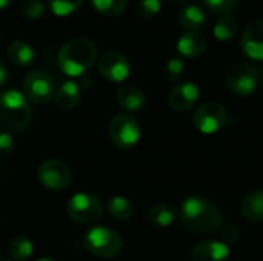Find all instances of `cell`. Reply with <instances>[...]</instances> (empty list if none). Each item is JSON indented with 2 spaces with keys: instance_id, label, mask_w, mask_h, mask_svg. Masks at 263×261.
<instances>
[{
  "instance_id": "2e32d148",
  "label": "cell",
  "mask_w": 263,
  "mask_h": 261,
  "mask_svg": "<svg viewBox=\"0 0 263 261\" xmlns=\"http://www.w3.org/2000/svg\"><path fill=\"white\" fill-rule=\"evenodd\" d=\"M116 100L120 108H123L125 111H129V112L140 111L146 103L145 94L139 88L131 86V85L120 86L116 92Z\"/></svg>"
},
{
  "instance_id": "d4e9b609",
  "label": "cell",
  "mask_w": 263,
  "mask_h": 261,
  "mask_svg": "<svg viewBox=\"0 0 263 261\" xmlns=\"http://www.w3.org/2000/svg\"><path fill=\"white\" fill-rule=\"evenodd\" d=\"M92 8L106 17H116L120 15L128 5V0H91Z\"/></svg>"
},
{
  "instance_id": "484cf974",
  "label": "cell",
  "mask_w": 263,
  "mask_h": 261,
  "mask_svg": "<svg viewBox=\"0 0 263 261\" xmlns=\"http://www.w3.org/2000/svg\"><path fill=\"white\" fill-rule=\"evenodd\" d=\"M83 0H49L51 11L59 17H66L80 9Z\"/></svg>"
},
{
  "instance_id": "8992f818",
  "label": "cell",
  "mask_w": 263,
  "mask_h": 261,
  "mask_svg": "<svg viewBox=\"0 0 263 261\" xmlns=\"http://www.w3.org/2000/svg\"><path fill=\"white\" fill-rule=\"evenodd\" d=\"M108 135L114 146L119 149L134 148L142 135L139 122L129 114H117L111 118L108 126Z\"/></svg>"
},
{
  "instance_id": "1f68e13d",
  "label": "cell",
  "mask_w": 263,
  "mask_h": 261,
  "mask_svg": "<svg viewBox=\"0 0 263 261\" xmlns=\"http://www.w3.org/2000/svg\"><path fill=\"white\" fill-rule=\"evenodd\" d=\"M14 138L8 132H0V157H6L14 151Z\"/></svg>"
},
{
  "instance_id": "e575fe53",
  "label": "cell",
  "mask_w": 263,
  "mask_h": 261,
  "mask_svg": "<svg viewBox=\"0 0 263 261\" xmlns=\"http://www.w3.org/2000/svg\"><path fill=\"white\" fill-rule=\"evenodd\" d=\"M259 82L263 83V66L260 68V71H259Z\"/></svg>"
},
{
  "instance_id": "7402d4cb",
  "label": "cell",
  "mask_w": 263,
  "mask_h": 261,
  "mask_svg": "<svg viewBox=\"0 0 263 261\" xmlns=\"http://www.w3.org/2000/svg\"><path fill=\"white\" fill-rule=\"evenodd\" d=\"M34 252L32 242L25 235H17L11 240L8 246V254L12 261H26L31 258Z\"/></svg>"
},
{
  "instance_id": "9c48e42d",
  "label": "cell",
  "mask_w": 263,
  "mask_h": 261,
  "mask_svg": "<svg viewBox=\"0 0 263 261\" xmlns=\"http://www.w3.org/2000/svg\"><path fill=\"white\" fill-rule=\"evenodd\" d=\"M39 182L51 191H63L71 185V171L69 168L55 158H49L40 163L37 169Z\"/></svg>"
},
{
  "instance_id": "6da1fadb",
  "label": "cell",
  "mask_w": 263,
  "mask_h": 261,
  "mask_svg": "<svg viewBox=\"0 0 263 261\" xmlns=\"http://www.w3.org/2000/svg\"><path fill=\"white\" fill-rule=\"evenodd\" d=\"M179 218L183 228L197 234H213L225 223L219 206L200 195H193L182 202Z\"/></svg>"
},
{
  "instance_id": "4fadbf2b",
  "label": "cell",
  "mask_w": 263,
  "mask_h": 261,
  "mask_svg": "<svg viewBox=\"0 0 263 261\" xmlns=\"http://www.w3.org/2000/svg\"><path fill=\"white\" fill-rule=\"evenodd\" d=\"M197 98H199V88L194 83L186 82V83H179L170 91L168 103L174 111L185 112L196 105Z\"/></svg>"
},
{
  "instance_id": "cb8c5ba5",
  "label": "cell",
  "mask_w": 263,
  "mask_h": 261,
  "mask_svg": "<svg viewBox=\"0 0 263 261\" xmlns=\"http://www.w3.org/2000/svg\"><path fill=\"white\" fill-rule=\"evenodd\" d=\"M106 209L117 220H128L134 214L133 203L126 197H122V195L109 197L108 202H106Z\"/></svg>"
},
{
  "instance_id": "ba28073f",
  "label": "cell",
  "mask_w": 263,
  "mask_h": 261,
  "mask_svg": "<svg viewBox=\"0 0 263 261\" xmlns=\"http://www.w3.org/2000/svg\"><path fill=\"white\" fill-rule=\"evenodd\" d=\"M227 88L236 94V95H251L256 89L259 82V71L256 66L250 65V63H239L234 68H231V71L227 75Z\"/></svg>"
},
{
  "instance_id": "d6a6232c",
  "label": "cell",
  "mask_w": 263,
  "mask_h": 261,
  "mask_svg": "<svg viewBox=\"0 0 263 261\" xmlns=\"http://www.w3.org/2000/svg\"><path fill=\"white\" fill-rule=\"evenodd\" d=\"M8 80V69L5 66V63L0 60V86H3Z\"/></svg>"
},
{
  "instance_id": "277c9868",
  "label": "cell",
  "mask_w": 263,
  "mask_h": 261,
  "mask_svg": "<svg viewBox=\"0 0 263 261\" xmlns=\"http://www.w3.org/2000/svg\"><path fill=\"white\" fill-rule=\"evenodd\" d=\"M83 245L86 251L96 257L112 258L120 254L123 242L114 229L106 226H94L85 234Z\"/></svg>"
},
{
  "instance_id": "30bf717a",
  "label": "cell",
  "mask_w": 263,
  "mask_h": 261,
  "mask_svg": "<svg viewBox=\"0 0 263 261\" xmlns=\"http://www.w3.org/2000/svg\"><path fill=\"white\" fill-rule=\"evenodd\" d=\"M194 126L203 134H213L220 131L228 122V111L217 102L203 103L194 114Z\"/></svg>"
},
{
  "instance_id": "44dd1931",
  "label": "cell",
  "mask_w": 263,
  "mask_h": 261,
  "mask_svg": "<svg viewBox=\"0 0 263 261\" xmlns=\"http://www.w3.org/2000/svg\"><path fill=\"white\" fill-rule=\"evenodd\" d=\"M179 217V211L168 203H159L153 206L148 212V220L151 225L157 228H168L174 223V220Z\"/></svg>"
},
{
  "instance_id": "603a6c76",
  "label": "cell",
  "mask_w": 263,
  "mask_h": 261,
  "mask_svg": "<svg viewBox=\"0 0 263 261\" xmlns=\"http://www.w3.org/2000/svg\"><path fill=\"white\" fill-rule=\"evenodd\" d=\"M214 37L220 42H230L237 35V20L231 14L220 15L214 23Z\"/></svg>"
},
{
  "instance_id": "3957f363",
  "label": "cell",
  "mask_w": 263,
  "mask_h": 261,
  "mask_svg": "<svg viewBox=\"0 0 263 261\" xmlns=\"http://www.w3.org/2000/svg\"><path fill=\"white\" fill-rule=\"evenodd\" d=\"M97 60L96 45L83 37L72 38L66 42L57 55V63L60 69L69 77L83 75Z\"/></svg>"
},
{
  "instance_id": "83f0119b",
  "label": "cell",
  "mask_w": 263,
  "mask_h": 261,
  "mask_svg": "<svg viewBox=\"0 0 263 261\" xmlns=\"http://www.w3.org/2000/svg\"><path fill=\"white\" fill-rule=\"evenodd\" d=\"M185 74V65L180 58H170L163 68V75L168 82H179Z\"/></svg>"
},
{
  "instance_id": "d6986e66",
  "label": "cell",
  "mask_w": 263,
  "mask_h": 261,
  "mask_svg": "<svg viewBox=\"0 0 263 261\" xmlns=\"http://www.w3.org/2000/svg\"><path fill=\"white\" fill-rule=\"evenodd\" d=\"M6 52H8L9 60L15 66H20V68L29 66L34 62V57H35L32 46L25 40H12L8 45Z\"/></svg>"
},
{
  "instance_id": "f35d334b",
  "label": "cell",
  "mask_w": 263,
  "mask_h": 261,
  "mask_svg": "<svg viewBox=\"0 0 263 261\" xmlns=\"http://www.w3.org/2000/svg\"><path fill=\"white\" fill-rule=\"evenodd\" d=\"M6 261H12V260H6Z\"/></svg>"
},
{
  "instance_id": "e0dca14e",
  "label": "cell",
  "mask_w": 263,
  "mask_h": 261,
  "mask_svg": "<svg viewBox=\"0 0 263 261\" xmlns=\"http://www.w3.org/2000/svg\"><path fill=\"white\" fill-rule=\"evenodd\" d=\"M80 98H82L80 86H79V83H76L72 80L62 83V86L55 92V105L63 111L74 109L80 103Z\"/></svg>"
},
{
  "instance_id": "74e56055",
  "label": "cell",
  "mask_w": 263,
  "mask_h": 261,
  "mask_svg": "<svg viewBox=\"0 0 263 261\" xmlns=\"http://www.w3.org/2000/svg\"><path fill=\"white\" fill-rule=\"evenodd\" d=\"M0 172H2V168H0Z\"/></svg>"
},
{
  "instance_id": "8fae6325",
  "label": "cell",
  "mask_w": 263,
  "mask_h": 261,
  "mask_svg": "<svg viewBox=\"0 0 263 261\" xmlns=\"http://www.w3.org/2000/svg\"><path fill=\"white\" fill-rule=\"evenodd\" d=\"M99 72L112 83L125 82L131 74V66L128 58L119 51H105L99 55L97 60Z\"/></svg>"
},
{
  "instance_id": "f1b7e54d",
  "label": "cell",
  "mask_w": 263,
  "mask_h": 261,
  "mask_svg": "<svg viewBox=\"0 0 263 261\" xmlns=\"http://www.w3.org/2000/svg\"><path fill=\"white\" fill-rule=\"evenodd\" d=\"M203 3L211 12L225 15L231 14L240 3V0H203Z\"/></svg>"
},
{
  "instance_id": "8d00e7d4",
  "label": "cell",
  "mask_w": 263,
  "mask_h": 261,
  "mask_svg": "<svg viewBox=\"0 0 263 261\" xmlns=\"http://www.w3.org/2000/svg\"><path fill=\"white\" fill-rule=\"evenodd\" d=\"M174 2H186V0H174Z\"/></svg>"
},
{
  "instance_id": "ac0fdd59",
  "label": "cell",
  "mask_w": 263,
  "mask_h": 261,
  "mask_svg": "<svg viewBox=\"0 0 263 261\" xmlns=\"http://www.w3.org/2000/svg\"><path fill=\"white\" fill-rule=\"evenodd\" d=\"M242 215L251 223L263 222V189L250 192L240 205Z\"/></svg>"
},
{
  "instance_id": "5b68a950",
  "label": "cell",
  "mask_w": 263,
  "mask_h": 261,
  "mask_svg": "<svg viewBox=\"0 0 263 261\" xmlns=\"http://www.w3.org/2000/svg\"><path fill=\"white\" fill-rule=\"evenodd\" d=\"M68 217L79 225H92L103 215L102 200L89 192L74 194L66 205Z\"/></svg>"
},
{
  "instance_id": "d590c367",
  "label": "cell",
  "mask_w": 263,
  "mask_h": 261,
  "mask_svg": "<svg viewBox=\"0 0 263 261\" xmlns=\"http://www.w3.org/2000/svg\"><path fill=\"white\" fill-rule=\"evenodd\" d=\"M35 261H55L54 258H48V257H42V258H39V260Z\"/></svg>"
},
{
  "instance_id": "7c38bea8",
  "label": "cell",
  "mask_w": 263,
  "mask_h": 261,
  "mask_svg": "<svg viewBox=\"0 0 263 261\" xmlns=\"http://www.w3.org/2000/svg\"><path fill=\"white\" fill-rule=\"evenodd\" d=\"M240 46L247 57L263 60V18H254L245 26Z\"/></svg>"
},
{
  "instance_id": "f546056e",
  "label": "cell",
  "mask_w": 263,
  "mask_h": 261,
  "mask_svg": "<svg viewBox=\"0 0 263 261\" xmlns=\"http://www.w3.org/2000/svg\"><path fill=\"white\" fill-rule=\"evenodd\" d=\"M20 12L28 20H39L45 14V3L42 0H26L22 5Z\"/></svg>"
},
{
  "instance_id": "9a60e30c",
  "label": "cell",
  "mask_w": 263,
  "mask_h": 261,
  "mask_svg": "<svg viewBox=\"0 0 263 261\" xmlns=\"http://www.w3.org/2000/svg\"><path fill=\"white\" fill-rule=\"evenodd\" d=\"M230 257V249L225 243L216 240H206L199 243L193 249L194 261H227Z\"/></svg>"
},
{
  "instance_id": "52a82bcc",
  "label": "cell",
  "mask_w": 263,
  "mask_h": 261,
  "mask_svg": "<svg viewBox=\"0 0 263 261\" xmlns=\"http://www.w3.org/2000/svg\"><path fill=\"white\" fill-rule=\"evenodd\" d=\"M23 94L28 102H32L35 105L48 103L55 94L52 77L42 69L31 71L23 80Z\"/></svg>"
},
{
  "instance_id": "ffe728a7",
  "label": "cell",
  "mask_w": 263,
  "mask_h": 261,
  "mask_svg": "<svg viewBox=\"0 0 263 261\" xmlns=\"http://www.w3.org/2000/svg\"><path fill=\"white\" fill-rule=\"evenodd\" d=\"M206 22L205 11L197 5H186L179 12V25L186 31H199Z\"/></svg>"
},
{
  "instance_id": "5bb4252c",
  "label": "cell",
  "mask_w": 263,
  "mask_h": 261,
  "mask_svg": "<svg viewBox=\"0 0 263 261\" xmlns=\"http://www.w3.org/2000/svg\"><path fill=\"white\" fill-rule=\"evenodd\" d=\"M208 40L206 35L200 31H186L177 40V51L183 57L196 58L206 51Z\"/></svg>"
},
{
  "instance_id": "4316f807",
  "label": "cell",
  "mask_w": 263,
  "mask_h": 261,
  "mask_svg": "<svg viewBox=\"0 0 263 261\" xmlns=\"http://www.w3.org/2000/svg\"><path fill=\"white\" fill-rule=\"evenodd\" d=\"M162 9V0H139L136 5V12L143 20H151Z\"/></svg>"
},
{
  "instance_id": "836d02e7",
  "label": "cell",
  "mask_w": 263,
  "mask_h": 261,
  "mask_svg": "<svg viewBox=\"0 0 263 261\" xmlns=\"http://www.w3.org/2000/svg\"><path fill=\"white\" fill-rule=\"evenodd\" d=\"M12 2H14V0H0V11L9 8V6L12 5Z\"/></svg>"
},
{
  "instance_id": "4dcf8cb0",
  "label": "cell",
  "mask_w": 263,
  "mask_h": 261,
  "mask_svg": "<svg viewBox=\"0 0 263 261\" xmlns=\"http://www.w3.org/2000/svg\"><path fill=\"white\" fill-rule=\"evenodd\" d=\"M240 238V228L237 225H227L222 231V243H225L227 246L237 243V240Z\"/></svg>"
},
{
  "instance_id": "7a4b0ae2",
  "label": "cell",
  "mask_w": 263,
  "mask_h": 261,
  "mask_svg": "<svg viewBox=\"0 0 263 261\" xmlns=\"http://www.w3.org/2000/svg\"><path fill=\"white\" fill-rule=\"evenodd\" d=\"M32 120V108L23 92L8 89L0 92V131L17 134L25 131Z\"/></svg>"
}]
</instances>
